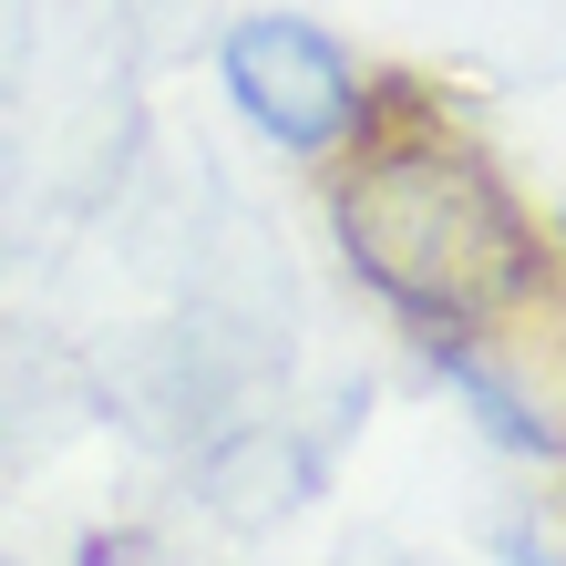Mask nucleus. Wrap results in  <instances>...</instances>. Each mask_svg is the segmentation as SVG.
<instances>
[{
    "mask_svg": "<svg viewBox=\"0 0 566 566\" xmlns=\"http://www.w3.org/2000/svg\"><path fill=\"white\" fill-rule=\"evenodd\" d=\"M217 83H227V104L298 165L340 155L360 124H371V73H360V52L329 21H310V11H248L217 42Z\"/></svg>",
    "mask_w": 566,
    "mask_h": 566,
    "instance_id": "f03ea898",
    "label": "nucleus"
},
{
    "mask_svg": "<svg viewBox=\"0 0 566 566\" xmlns=\"http://www.w3.org/2000/svg\"><path fill=\"white\" fill-rule=\"evenodd\" d=\"M340 155L329 238L412 340H494L546 289V227L525 217L505 165L443 114L360 124Z\"/></svg>",
    "mask_w": 566,
    "mask_h": 566,
    "instance_id": "f257e3e1",
    "label": "nucleus"
},
{
    "mask_svg": "<svg viewBox=\"0 0 566 566\" xmlns=\"http://www.w3.org/2000/svg\"><path fill=\"white\" fill-rule=\"evenodd\" d=\"M422 360H432V381H453L463 402H474V422H484L505 453H536V463H556V453H566V432L546 422V402H536L525 381H505V371H494V360H484V340H422Z\"/></svg>",
    "mask_w": 566,
    "mask_h": 566,
    "instance_id": "7ed1b4c3",
    "label": "nucleus"
}]
</instances>
